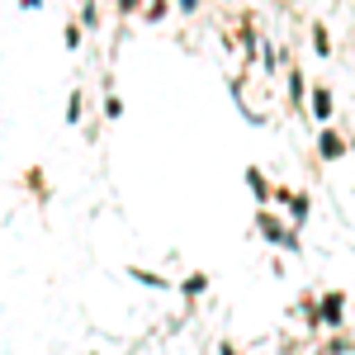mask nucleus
Wrapping results in <instances>:
<instances>
[{"mask_svg": "<svg viewBox=\"0 0 355 355\" xmlns=\"http://www.w3.org/2000/svg\"><path fill=\"white\" fill-rule=\"evenodd\" d=\"M322 318H327V322H336V318H341V294H327V303H322Z\"/></svg>", "mask_w": 355, "mask_h": 355, "instance_id": "nucleus-1", "label": "nucleus"}, {"mask_svg": "<svg viewBox=\"0 0 355 355\" xmlns=\"http://www.w3.org/2000/svg\"><path fill=\"white\" fill-rule=\"evenodd\" d=\"M322 152H327V157H341V137H322Z\"/></svg>", "mask_w": 355, "mask_h": 355, "instance_id": "nucleus-2", "label": "nucleus"}]
</instances>
